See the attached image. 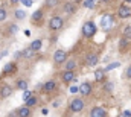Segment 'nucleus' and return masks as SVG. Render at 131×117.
<instances>
[{
	"mask_svg": "<svg viewBox=\"0 0 131 117\" xmlns=\"http://www.w3.org/2000/svg\"><path fill=\"white\" fill-rule=\"evenodd\" d=\"M96 33V25L93 23V21H85L84 25H82V35L85 37V38H90V37H93Z\"/></svg>",
	"mask_w": 131,
	"mask_h": 117,
	"instance_id": "nucleus-2",
	"label": "nucleus"
},
{
	"mask_svg": "<svg viewBox=\"0 0 131 117\" xmlns=\"http://www.w3.org/2000/svg\"><path fill=\"white\" fill-rule=\"evenodd\" d=\"M79 93H81L82 96H89V94L92 93V84H90V82H82V84L79 85Z\"/></svg>",
	"mask_w": 131,
	"mask_h": 117,
	"instance_id": "nucleus-10",
	"label": "nucleus"
},
{
	"mask_svg": "<svg viewBox=\"0 0 131 117\" xmlns=\"http://www.w3.org/2000/svg\"><path fill=\"white\" fill-rule=\"evenodd\" d=\"M43 15H44V12H43L41 9H37L32 14V23L35 26H40V23H41V20H43Z\"/></svg>",
	"mask_w": 131,
	"mask_h": 117,
	"instance_id": "nucleus-8",
	"label": "nucleus"
},
{
	"mask_svg": "<svg viewBox=\"0 0 131 117\" xmlns=\"http://www.w3.org/2000/svg\"><path fill=\"white\" fill-rule=\"evenodd\" d=\"M125 46H128V40H127V38H122V40H121V43H119V49H122V50H124V49H125Z\"/></svg>",
	"mask_w": 131,
	"mask_h": 117,
	"instance_id": "nucleus-29",
	"label": "nucleus"
},
{
	"mask_svg": "<svg viewBox=\"0 0 131 117\" xmlns=\"http://www.w3.org/2000/svg\"><path fill=\"white\" fill-rule=\"evenodd\" d=\"M127 78H131V67L127 68Z\"/></svg>",
	"mask_w": 131,
	"mask_h": 117,
	"instance_id": "nucleus-38",
	"label": "nucleus"
},
{
	"mask_svg": "<svg viewBox=\"0 0 131 117\" xmlns=\"http://www.w3.org/2000/svg\"><path fill=\"white\" fill-rule=\"evenodd\" d=\"M104 88H105V91H111V88H113V84H111V82H107Z\"/></svg>",
	"mask_w": 131,
	"mask_h": 117,
	"instance_id": "nucleus-32",
	"label": "nucleus"
},
{
	"mask_svg": "<svg viewBox=\"0 0 131 117\" xmlns=\"http://www.w3.org/2000/svg\"><path fill=\"white\" fill-rule=\"evenodd\" d=\"M125 2H127V3H131V0H125Z\"/></svg>",
	"mask_w": 131,
	"mask_h": 117,
	"instance_id": "nucleus-43",
	"label": "nucleus"
},
{
	"mask_svg": "<svg viewBox=\"0 0 131 117\" xmlns=\"http://www.w3.org/2000/svg\"><path fill=\"white\" fill-rule=\"evenodd\" d=\"M124 38H127V40H131V28H125L124 29Z\"/></svg>",
	"mask_w": 131,
	"mask_h": 117,
	"instance_id": "nucleus-26",
	"label": "nucleus"
},
{
	"mask_svg": "<svg viewBox=\"0 0 131 117\" xmlns=\"http://www.w3.org/2000/svg\"><path fill=\"white\" fill-rule=\"evenodd\" d=\"M98 62H99V56L98 55H89V56L85 58V64H87L89 67H95Z\"/></svg>",
	"mask_w": 131,
	"mask_h": 117,
	"instance_id": "nucleus-15",
	"label": "nucleus"
},
{
	"mask_svg": "<svg viewBox=\"0 0 131 117\" xmlns=\"http://www.w3.org/2000/svg\"><path fill=\"white\" fill-rule=\"evenodd\" d=\"M78 90H79L78 87H72V88H70V93H76Z\"/></svg>",
	"mask_w": 131,
	"mask_h": 117,
	"instance_id": "nucleus-39",
	"label": "nucleus"
},
{
	"mask_svg": "<svg viewBox=\"0 0 131 117\" xmlns=\"http://www.w3.org/2000/svg\"><path fill=\"white\" fill-rule=\"evenodd\" d=\"M63 25H64V20L61 17H58V15H55V17H52L49 20V28L52 30H60L63 28Z\"/></svg>",
	"mask_w": 131,
	"mask_h": 117,
	"instance_id": "nucleus-4",
	"label": "nucleus"
},
{
	"mask_svg": "<svg viewBox=\"0 0 131 117\" xmlns=\"http://www.w3.org/2000/svg\"><path fill=\"white\" fill-rule=\"evenodd\" d=\"M102 3H108V2H111V0H101Z\"/></svg>",
	"mask_w": 131,
	"mask_h": 117,
	"instance_id": "nucleus-42",
	"label": "nucleus"
},
{
	"mask_svg": "<svg viewBox=\"0 0 131 117\" xmlns=\"http://www.w3.org/2000/svg\"><path fill=\"white\" fill-rule=\"evenodd\" d=\"M18 2H21V0H11V3H12V5H15V3H18Z\"/></svg>",
	"mask_w": 131,
	"mask_h": 117,
	"instance_id": "nucleus-41",
	"label": "nucleus"
},
{
	"mask_svg": "<svg viewBox=\"0 0 131 117\" xmlns=\"http://www.w3.org/2000/svg\"><path fill=\"white\" fill-rule=\"evenodd\" d=\"M43 90H44L46 93H52V91H55V90H57V82H55V81H47V82L43 85Z\"/></svg>",
	"mask_w": 131,
	"mask_h": 117,
	"instance_id": "nucleus-16",
	"label": "nucleus"
},
{
	"mask_svg": "<svg viewBox=\"0 0 131 117\" xmlns=\"http://www.w3.org/2000/svg\"><path fill=\"white\" fill-rule=\"evenodd\" d=\"M70 111L72 113H81L82 110H84V100L81 99V97H76V99H73L72 102H70Z\"/></svg>",
	"mask_w": 131,
	"mask_h": 117,
	"instance_id": "nucleus-3",
	"label": "nucleus"
},
{
	"mask_svg": "<svg viewBox=\"0 0 131 117\" xmlns=\"http://www.w3.org/2000/svg\"><path fill=\"white\" fill-rule=\"evenodd\" d=\"M75 79H76L75 72H67V70H64V73H63V82L64 84H69V82H72Z\"/></svg>",
	"mask_w": 131,
	"mask_h": 117,
	"instance_id": "nucleus-13",
	"label": "nucleus"
},
{
	"mask_svg": "<svg viewBox=\"0 0 131 117\" xmlns=\"http://www.w3.org/2000/svg\"><path fill=\"white\" fill-rule=\"evenodd\" d=\"M11 33H15V32H18V26L17 25H11V29H9Z\"/></svg>",
	"mask_w": 131,
	"mask_h": 117,
	"instance_id": "nucleus-31",
	"label": "nucleus"
},
{
	"mask_svg": "<svg viewBox=\"0 0 131 117\" xmlns=\"http://www.w3.org/2000/svg\"><path fill=\"white\" fill-rule=\"evenodd\" d=\"M32 55H34V52L31 50V49H26V50L23 52V56H25V58H31Z\"/></svg>",
	"mask_w": 131,
	"mask_h": 117,
	"instance_id": "nucleus-30",
	"label": "nucleus"
},
{
	"mask_svg": "<svg viewBox=\"0 0 131 117\" xmlns=\"http://www.w3.org/2000/svg\"><path fill=\"white\" fill-rule=\"evenodd\" d=\"M44 5H46L47 8H53V6L58 5V0H44Z\"/></svg>",
	"mask_w": 131,
	"mask_h": 117,
	"instance_id": "nucleus-23",
	"label": "nucleus"
},
{
	"mask_svg": "<svg viewBox=\"0 0 131 117\" xmlns=\"http://www.w3.org/2000/svg\"><path fill=\"white\" fill-rule=\"evenodd\" d=\"M20 56H23V52H15V53H14V58L15 59H18Z\"/></svg>",
	"mask_w": 131,
	"mask_h": 117,
	"instance_id": "nucleus-35",
	"label": "nucleus"
},
{
	"mask_svg": "<svg viewBox=\"0 0 131 117\" xmlns=\"http://www.w3.org/2000/svg\"><path fill=\"white\" fill-rule=\"evenodd\" d=\"M117 67H121V62H111L110 65H107L105 72H108V70H113V68H117Z\"/></svg>",
	"mask_w": 131,
	"mask_h": 117,
	"instance_id": "nucleus-25",
	"label": "nucleus"
},
{
	"mask_svg": "<svg viewBox=\"0 0 131 117\" xmlns=\"http://www.w3.org/2000/svg\"><path fill=\"white\" fill-rule=\"evenodd\" d=\"M72 3H75V5H79V3H84V0H72Z\"/></svg>",
	"mask_w": 131,
	"mask_h": 117,
	"instance_id": "nucleus-37",
	"label": "nucleus"
},
{
	"mask_svg": "<svg viewBox=\"0 0 131 117\" xmlns=\"http://www.w3.org/2000/svg\"><path fill=\"white\" fill-rule=\"evenodd\" d=\"M122 117H131V111L130 110H125V111L122 113Z\"/></svg>",
	"mask_w": 131,
	"mask_h": 117,
	"instance_id": "nucleus-34",
	"label": "nucleus"
},
{
	"mask_svg": "<svg viewBox=\"0 0 131 117\" xmlns=\"http://www.w3.org/2000/svg\"><path fill=\"white\" fill-rule=\"evenodd\" d=\"M11 94H12V88H11V85H8V84L2 85V88H0V97L6 99V97H9Z\"/></svg>",
	"mask_w": 131,
	"mask_h": 117,
	"instance_id": "nucleus-11",
	"label": "nucleus"
},
{
	"mask_svg": "<svg viewBox=\"0 0 131 117\" xmlns=\"http://www.w3.org/2000/svg\"><path fill=\"white\" fill-rule=\"evenodd\" d=\"M117 17H119V18H128V17H131V8L127 6V5L119 6V9H117Z\"/></svg>",
	"mask_w": 131,
	"mask_h": 117,
	"instance_id": "nucleus-6",
	"label": "nucleus"
},
{
	"mask_svg": "<svg viewBox=\"0 0 131 117\" xmlns=\"http://www.w3.org/2000/svg\"><path fill=\"white\" fill-rule=\"evenodd\" d=\"M31 97H32V91H29V90L23 91V99H25V102H26V100H29Z\"/></svg>",
	"mask_w": 131,
	"mask_h": 117,
	"instance_id": "nucleus-28",
	"label": "nucleus"
},
{
	"mask_svg": "<svg viewBox=\"0 0 131 117\" xmlns=\"http://www.w3.org/2000/svg\"><path fill=\"white\" fill-rule=\"evenodd\" d=\"M105 116H107V111L102 107H95L90 111V117H105Z\"/></svg>",
	"mask_w": 131,
	"mask_h": 117,
	"instance_id": "nucleus-9",
	"label": "nucleus"
},
{
	"mask_svg": "<svg viewBox=\"0 0 131 117\" xmlns=\"http://www.w3.org/2000/svg\"><path fill=\"white\" fill-rule=\"evenodd\" d=\"M113 25H114V17H113L111 14H104V15L101 17V28L104 30L111 29Z\"/></svg>",
	"mask_w": 131,
	"mask_h": 117,
	"instance_id": "nucleus-1",
	"label": "nucleus"
},
{
	"mask_svg": "<svg viewBox=\"0 0 131 117\" xmlns=\"http://www.w3.org/2000/svg\"><path fill=\"white\" fill-rule=\"evenodd\" d=\"M17 88H18V90H23V91H26V90H28V82H26L25 79H20V81H17Z\"/></svg>",
	"mask_w": 131,
	"mask_h": 117,
	"instance_id": "nucleus-21",
	"label": "nucleus"
},
{
	"mask_svg": "<svg viewBox=\"0 0 131 117\" xmlns=\"http://www.w3.org/2000/svg\"><path fill=\"white\" fill-rule=\"evenodd\" d=\"M3 75H14L17 72V64L15 62H8L5 67H3Z\"/></svg>",
	"mask_w": 131,
	"mask_h": 117,
	"instance_id": "nucleus-7",
	"label": "nucleus"
},
{
	"mask_svg": "<svg viewBox=\"0 0 131 117\" xmlns=\"http://www.w3.org/2000/svg\"><path fill=\"white\" fill-rule=\"evenodd\" d=\"M53 61L57 64H63V62H67V52L63 50V49H58L55 53H53Z\"/></svg>",
	"mask_w": 131,
	"mask_h": 117,
	"instance_id": "nucleus-5",
	"label": "nucleus"
},
{
	"mask_svg": "<svg viewBox=\"0 0 131 117\" xmlns=\"http://www.w3.org/2000/svg\"><path fill=\"white\" fill-rule=\"evenodd\" d=\"M31 114H32V111H31V108L29 107H20L18 110H17V116L18 117H31Z\"/></svg>",
	"mask_w": 131,
	"mask_h": 117,
	"instance_id": "nucleus-12",
	"label": "nucleus"
},
{
	"mask_svg": "<svg viewBox=\"0 0 131 117\" xmlns=\"http://www.w3.org/2000/svg\"><path fill=\"white\" fill-rule=\"evenodd\" d=\"M84 8H87V9H92L93 6H95V0H84Z\"/></svg>",
	"mask_w": 131,
	"mask_h": 117,
	"instance_id": "nucleus-22",
	"label": "nucleus"
},
{
	"mask_svg": "<svg viewBox=\"0 0 131 117\" xmlns=\"http://www.w3.org/2000/svg\"><path fill=\"white\" fill-rule=\"evenodd\" d=\"M63 9H64L66 14L72 15V14H75V11H76V5H75V3H72V2H67L64 6H63Z\"/></svg>",
	"mask_w": 131,
	"mask_h": 117,
	"instance_id": "nucleus-14",
	"label": "nucleus"
},
{
	"mask_svg": "<svg viewBox=\"0 0 131 117\" xmlns=\"http://www.w3.org/2000/svg\"><path fill=\"white\" fill-rule=\"evenodd\" d=\"M6 17H8V11L5 8H0V21H5Z\"/></svg>",
	"mask_w": 131,
	"mask_h": 117,
	"instance_id": "nucleus-24",
	"label": "nucleus"
},
{
	"mask_svg": "<svg viewBox=\"0 0 131 117\" xmlns=\"http://www.w3.org/2000/svg\"><path fill=\"white\" fill-rule=\"evenodd\" d=\"M21 3L25 6H32V0H21Z\"/></svg>",
	"mask_w": 131,
	"mask_h": 117,
	"instance_id": "nucleus-33",
	"label": "nucleus"
},
{
	"mask_svg": "<svg viewBox=\"0 0 131 117\" xmlns=\"http://www.w3.org/2000/svg\"><path fill=\"white\" fill-rule=\"evenodd\" d=\"M76 68V61L75 59H67V62H66V70L67 72H73Z\"/></svg>",
	"mask_w": 131,
	"mask_h": 117,
	"instance_id": "nucleus-18",
	"label": "nucleus"
},
{
	"mask_svg": "<svg viewBox=\"0 0 131 117\" xmlns=\"http://www.w3.org/2000/svg\"><path fill=\"white\" fill-rule=\"evenodd\" d=\"M25 35H26V37H31V30L26 29V30H25Z\"/></svg>",
	"mask_w": 131,
	"mask_h": 117,
	"instance_id": "nucleus-40",
	"label": "nucleus"
},
{
	"mask_svg": "<svg viewBox=\"0 0 131 117\" xmlns=\"http://www.w3.org/2000/svg\"><path fill=\"white\" fill-rule=\"evenodd\" d=\"M41 47H43V41H41V40H34L32 43L29 44V49H31L32 52H38V50H41Z\"/></svg>",
	"mask_w": 131,
	"mask_h": 117,
	"instance_id": "nucleus-17",
	"label": "nucleus"
},
{
	"mask_svg": "<svg viewBox=\"0 0 131 117\" xmlns=\"http://www.w3.org/2000/svg\"><path fill=\"white\" fill-rule=\"evenodd\" d=\"M104 75H105V70H102V68H99L95 72V81L96 82H101L102 79H104Z\"/></svg>",
	"mask_w": 131,
	"mask_h": 117,
	"instance_id": "nucleus-19",
	"label": "nucleus"
},
{
	"mask_svg": "<svg viewBox=\"0 0 131 117\" xmlns=\"http://www.w3.org/2000/svg\"><path fill=\"white\" fill-rule=\"evenodd\" d=\"M8 55V50H3V52H0V59L3 58V56H6Z\"/></svg>",
	"mask_w": 131,
	"mask_h": 117,
	"instance_id": "nucleus-36",
	"label": "nucleus"
},
{
	"mask_svg": "<svg viewBox=\"0 0 131 117\" xmlns=\"http://www.w3.org/2000/svg\"><path fill=\"white\" fill-rule=\"evenodd\" d=\"M25 103H26V107H29V108H31V107H34V105L37 103V97H34V96H32V97H31L29 100H26Z\"/></svg>",
	"mask_w": 131,
	"mask_h": 117,
	"instance_id": "nucleus-27",
	"label": "nucleus"
},
{
	"mask_svg": "<svg viewBox=\"0 0 131 117\" xmlns=\"http://www.w3.org/2000/svg\"><path fill=\"white\" fill-rule=\"evenodd\" d=\"M14 17H15L17 20H25V18H26V12H25L23 9H17V11L14 12Z\"/></svg>",
	"mask_w": 131,
	"mask_h": 117,
	"instance_id": "nucleus-20",
	"label": "nucleus"
}]
</instances>
